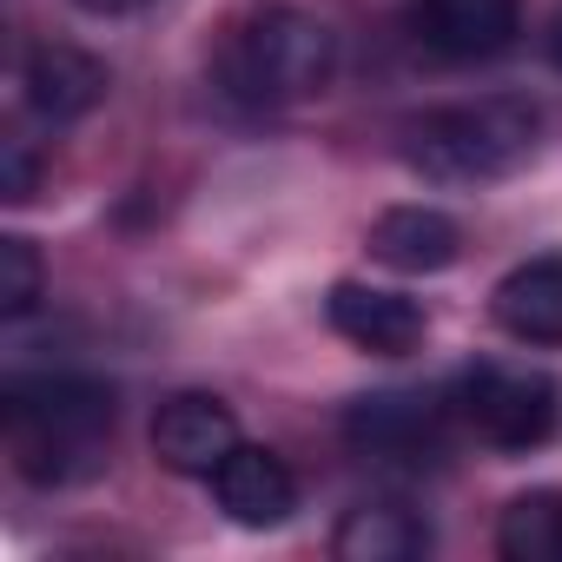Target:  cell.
<instances>
[{
	"mask_svg": "<svg viewBox=\"0 0 562 562\" xmlns=\"http://www.w3.org/2000/svg\"><path fill=\"white\" fill-rule=\"evenodd\" d=\"M450 404H457V424H463L476 443L503 450V457L542 450V443L555 437V424H562V391H555V378L516 371V364H470V371H457Z\"/></svg>",
	"mask_w": 562,
	"mask_h": 562,
	"instance_id": "cell-4",
	"label": "cell"
},
{
	"mask_svg": "<svg viewBox=\"0 0 562 562\" xmlns=\"http://www.w3.org/2000/svg\"><path fill=\"white\" fill-rule=\"evenodd\" d=\"M212 496H218V509L238 529H278V522H292V509H299V476H292V463L278 450L238 443L212 470Z\"/></svg>",
	"mask_w": 562,
	"mask_h": 562,
	"instance_id": "cell-10",
	"label": "cell"
},
{
	"mask_svg": "<svg viewBox=\"0 0 562 562\" xmlns=\"http://www.w3.org/2000/svg\"><path fill=\"white\" fill-rule=\"evenodd\" d=\"M0 192H8V205H27L34 199V186H41V166H34V146L14 133V139H0Z\"/></svg>",
	"mask_w": 562,
	"mask_h": 562,
	"instance_id": "cell-16",
	"label": "cell"
},
{
	"mask_svg": "<svg viewBox=\"0 0 562 562\" xmlns=\"http://www.w3.org/2000/svg\"><path fill=\"white\" fill-rule=\"evenodd\" d=\"M120 397L87 371H34L0 391V437L8 463L34 490H80L113 463Z\"/></svg>",
	"mask_w": 562,
	"mask_h": 562,
	"instance_id": "cell-1",
	"label": "cell"
},
{
	"mask_svg": "<svg viewBox=\"0 0 562 562\" xmlns=\"http://www.w3.org/2000/svg\"><path fill=\"white\" fill-rule=\"evenodd\" d=\"M404 34L443 67H483L522 41V0H404Z\"/></svg>",
	"mask_w": 562,
	"mask_h": 562,
	"instance_id": "cell-6",
	"label": "cell"
},
{
	"mask_svg": "<svg viewBox=\"0 0 562 562\" xmlns=\"http://www.w3.org/2000/svg\"><path fill=\"white\" fill-rule=\"evenodd\" d=\"M364 245H371L378 265H391L404 278H424V271H450L463 258V225L437 205H391V212L371 218Z\"/></svg>",
	"mask_w": 562,
	"mask_h": 562,
	"instance_id": "cell-12",
	"label": "cell"
},
{
	"mask_svg": "<svg viewBox=\"0 0 562 562\" xmlns=\"http://www.w3.org/2000/svg\"><path fill=\"white\" fill-rule=\"evenodd\" d=\"M80 14H93V21H126V14H139V8H153V0H74Z\"/></svg>",
	"mask_w": 562,
	"mask_h": 562,
	"instance_id": "cell-17",
	"label": "cell"
},
{
	"mask_svg": "<svg viewBox=\"0 0 562 562\" xmlns=\"http://www.w3.org/2000/svg\"><path fill=\"white\" fill-rule=\"evenodd\" d=\"M41 299H47L41 251H34V238L8 232V238H0V318H8V325H21V318L41 305Z\"/></svg>",
	"mask_w": 562,
	"mask_h": 562,
	"instance_id": "cell-15",
	"label": "cell"
},
{
	"mask_svg": "<svg viewBox=\"0 0 562 562\" xmlns=\"http://www.w3.org/2000/svg\"><path fill=\"white\" fill-rule=\"evenodd\" d=\"M238 443H245V437H238V417H232V404L212 397V391H172V397L153 411V457H159V470H172V476L212 483V470H218Z\"/></svg>",
	"mask_w": 562,
	"mask_h": 562,
	"instance_id": "cell-7",
	"label": "cell"
},
{
	"mask_svg": "<svg viewBox=\"0 0 562 562\" xmlns=\"http://www.w3.org/2000/svg\"><path fill=\"white\" fill-rule=\"evenodd\" d=\"M325 318L345 345H358L371 358H411L430 331L417 299H404L391 285H364V278H338L331 299H325Z\"/></svg>",
	"mask_w": 562,
	"mask_h": 562,
	"instance_id": "cell-8",
	"label": "cell"
},
{
	"mask_svg": "<svg viewBox=\"0 0 562 562\" xmlns=\"http://www.w3.org/2000/svg\"><path fill=\"white\" fill-rule=\"evenodd\" d=\"M496 555L503 562H562V490H522L496 516Z\"/></svg>",
	"mask_w": 562,
	"mask_h": 562,
	"instance_id": "cell-14",
	"label": "cell"
},
{
	"mask_svg": "<svg viewBox=\"0 0 562 562\" xmlns=\"http://www.w3.org/2000/svg\"><path fill=\"white\" fill-rule=\"evenodd\" d=\"M457 404L437 391H371L345 411V443L384 470H437L450 457Z\"/></svg>",
	"mask_w": 562,
	"mask_h": 562,
	"instance_id": "cell-5",
	"label": "cell"
},
{
	"mask_svg": "<svg viewBox=\"0 0 562 562\" xmlns=\"http://www.w3.org/2000/svg\"><path fill=\"white\" fill-rule=\"evenodd\" d=\"M490 318L516 345L562 351V251H536V258L509 265L490 292Z\"/></svg>",
	"mask_w": 562,
	"mask_h": 562,
	"instance_id": "cell-11",
	"label": "cell"
},
{
	"mask_svg": "<svg viewBox=\"0 0 562 562\" xmlns=\"http://www.w3.org/2000/svg\"><path fill=\"white\" fill-rule=\"evenodd\" d=\"M536 146H542V113L516 93L430 106L397 126V159L430 186H496L522 172Z\"/></svg>",
	"mask_w": 562,
	"mask_h": 562,
	"instance_id": "cell-3",
	"label": "cell"
},
{
	"mask_svg": "<svg viewBox=\"0 0 562 562\" xmlns=\"http://www.w3.org/2000/svg\"><path fill=\"white\" fill-rule=\"evenodd\" d=\"M542 47H549V60L562 67V8H555V21H549V34H542Z\"/></svg>",
	"mask_w": 562,
	"mask_h": 562,
	"instance_id": "cell-18",
	"label": "cell"
},
{
	"mask_svg": "<svg viewBox=\"0 0 562 562\" xmlns=\"http://www.w3.org/2000/svg\"><path fill=\"white\" fill-rule=\"evenodd\" d=\"M218 93L251 106V113H278V106H299V100H318L338 74V34L305 14V8H285V0H265V8L238 14L218 41Z\"/></svg>",
	"mask_w": 562,
	"mask_h": 562,
	"instance_id": "cell-2",
	"label": "cell"
},
{
	"mask_svg": "<svg viewBox=\"0 0 562 562\" xmlns=\"http://www.w3.org/2000/svg\"><path fill=\"white\" fill-rule=\"evenodd\" d=\"M331 555L338 562H417L430 555V522L404 503H358L331 529Z\"/></svg>",
	"mask_w": 562,
	"mask_h": 562,
	"instance_id": "cell-13",
	"label": "cell"
},
{
	"mask_svg": "<svg viewBox=\"0 0 562 562\" xmlns=\"http://www.w3.org/2000/svg\"><path fill=\"white\" fill-rule=\"evenodd\" d=\"M106 87H113L106 60L87 54V47H74V41H41V47L21 60V100H27V113H34L41 126H74V120H87V113L106 100Z\"/></svg>",
	"mask_w": 562,
	"mask_h": 562,
	"instance_id": "cell-9",
	"label": "cell"
}]
</instances>
